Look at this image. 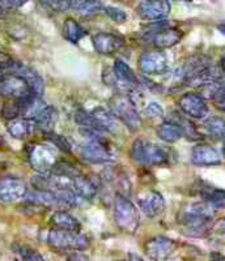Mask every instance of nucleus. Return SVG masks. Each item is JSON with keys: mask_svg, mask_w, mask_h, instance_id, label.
Returning a JSON list of instances; mask_svg holds the SVG:
<instances>
[{"mask_svg": "<svg viewBox=\"0 0 225 261\" xmlns=\"http://www.w3.org/2000/svg\"><path fill=\"white\" fill-rule=\"evenodd\" d=\"M216 213L208 202H194L185 205L178 214V222L189 237L203 238L210 232L212 218Z\"/></svg>", "mask_w": 225, "mask_h": 261, "instance_id": "1", "label": "nucleus"}, {"mask_svg": "<svg viewBox=\"0 0 225 261\" xmlns=\"http://www.w3.org/2000/svg\"><path fill=\"white\" fill-rule=\"evenodd\" d=\"M169 151L170 150L165 146L144 139H138L131 145V160L143 167L165 166L172 160V153Z\"/></svg>", "mask_w": 225, "mask_h": 261, "instance_id": "2", "label": "nucleus"}, {"mask_svg": "<svg viewBox=\"0 0 225 261\" xmlns=\"http://www.w3.org/2000/svg\"><path fill=\"white\" fill-rule=\"evenodd\" d=\"M112 212H114V220H116L117 226L122 231L127 234L137 232L140 223V216L137 206L132 204L127 196L121 195V193L114 196Z\"/></svg>", "mask_w": 225, "mask_h": 261, "instance_id": "3", "label": "nucleus"}, {"mask_svg": "<svg viewBox=\"0 0 225 261\" xmlns=\"http://www.w3.org/2000/svg\"><path fill=\"white\" fill-rule=\"evenodd\" d=\"M110 111L130 130H137L142 125V118L137 110L131 95L119 93L112 95L109 101Z\"/></svg>", "mask_w": 225, "mask_h": 261, "instance_id": "4", "label": "nucleus"}, {"mask_svg": "<svg viewBox=\"0 0 225 261\" xmlns=\"http://www.w3.org/2000/svg\"><path fill=\"white\" fill-rule=\"evenodd\" d=\"M48 243L51 248L58 251H84L89 248V239L80 232L65 231L60 228H53L48 234Z\"/></svg>", "mask_w": 225, "mask_h": 261, "instance_id": "5", "label": "nucleus"}, {"mask_svg": "<svg viewBox=\"0 0 225 261\" xmlns=\"http://www.w3.org/2000/svg\"><path fill=\"white\" fill-rule=\"evenodd\" d=\"M149 41L156 46L157 48H170L179 43L184 37V32L177 28H172L169 22L164 21H156L154 25L145 27Z\"/></svg>", "mask_w": 225, "mask_h": 261, "instance_id": "6", "label": "nucleus"}, {"mask_svg": "<svg viewBox=\"0 0 225 261\" xmlns=\"http://www.w3.org/2000/svg\"><path fill=\"white\" fill-rule=\"evenodd\" d=\"M79 154L81 160L92 165H104L111 163L116 160V154L107 143H105L102 137L98 139H88L86 144L80 146Z\"/></svg>", "mask_w": 225, "mask_h": 261, "instance_id": "7", "label": "nucleus"}, {"mask_svg": "<svg viewBox=\"0 0 225 261\" xmlns=\"http://www.w3.org/2000/svg\"><path fill=\"white\" fill-rule=\"evenodd\" d=\"M30 166L38 174H50L53 167L58 162V154L53 144H36L30 148L29 153Z\"/></svg>", "mask_w": 225, "mask_h": 261, "instance_id": "8", "label": "nucleus"}, {"mask_svg": "<svg viewBox=\"0 0 225 261\" xmlns=\"http://www.w3.org/2000/svg\"><path fill=\"white\" fill-rule=\"evenodd\" d=\"M27 196V184L22 179L13 175L0 178V201L12 204L22 200Z\"/></svg>", "mask_w": 225, "mask_h": 261, "instance_id": "9", "label": "nucleus"}, {"mask_svg": "<svg viewBox=\"0 0 225 261\" xmlns=\"http://www.w3.org/2000/svg\"><path fill=\"white\" fill-rule=\"evenodd\" d=\"M32 94L29 84L24 77L17 74H8L0 79V95L7 99H22Z\"/></svg>", "mask_w": 225, "mask_h": 261, "instance_id": "10", "label": "nucleus"}, {"mask_svg": "<svg viewBox=\"0 0 225 261\" xmlns=\"http://www.w3.org/2000/svg\"><path fill=\"white\" fill-rule=\"evenodd\" d=\"M175 248H177V243L170 238L163 237V235L151 238L144 244L145 255L153 261H166L173 255Z\"/></svg>", "mask_w": 225, "mask_h": 261, "instance_id": "11", "label": "nucleus"}, {"mask_svg": "<svg viewBox=\"0 0 225 261\" xmlns=\"http://www.w3.org/2000/svg\"><path fill=\"white\" fill-rule=\"evenodd\" d=\"M140 18L148 21H163L170 13V4L166 0H143L137 8Z\"/></svg>", "mask_w": 225, "mask_h": 261, "instance_id": "12", "label": "nucleus"}, {"mask_svg": "<svg viewBox=\"0 0 225 261\" xmlns=\"http://www.w3.org/2000/svg\"><path fill=\"white\" fill-rule=\"evenodd\" d=\"M139 69L145 74H163L168 69V58L164 51H148L140 55Z\"/></svg>", "mask_w": 225, "mask_h": 261, "instance_id": "13", "label": "nucleus"}, {"mask_svg": "<svg viewBox=\"0 0 225 261\" xmlns=\"http://www.w3.org/2000/svg\"><path fill=\"white\" fill-rule=\"evenodd\" d=\"M179 107L186 115L193 119H205L208 115L206 99L199 93L190 92L179 98Z\"/></svg>", "mask_w": 225, "mask_h": 261, "instance_id": "14", "label": "nucleus"}, {"mask_svg": "<svg viewBox=\"0 0 225 261\" xmlns=\"http://www.w3.org/2000/svg\"><path fill=\"white\" fill-rule=\"evenodd\" d=\"M140 211L148 218H157L165 211V199L157 191H148L138 199Z\"/></svg>", "mask_w": 225, "mask_h": 261, "instance_id": "15", "label": "nucleus"}, {"mask_svg": "<svg viewBox=\"0 0 225 261\" xmlns=\"http://www.w3.org/2000/svg\"><path fill=\"white\" fill-rule=\"evenodd\" d=\"M95 50L102 55H111L125 47V39L111 33H97L92 37Z\"/></svg>", "mask_w": 225, "mask_h": 261, "instance_id": "16", "label": "nucleus"}, {"mask_svg": "<svg viewBox=\"0 0 225 261\" xmlns=\"http://www.w3.org/2000/svg\"><path fill=\"white\" fill-rule=\"evenodd\" d=\"M72 190L76 192V195L84 200H93L97 196L98 188H100V179L96 176L77 175L71 179Z\"/></svg>", "mask_w": 225, "mask_h": 261, "instance_id": "17", "label": "nucleus"}, {"mask_svg": "<svg viewBox=\"0 0 225 261\" xmlns=\"http://www.w3.org/2000/svg\"><path fill=\"white\" fill-rule=\"evenodd\" d=\"M191 162L195 166H219L221 163V155L216 148L206 144H199L193 148Z\"/></svg>", "mask_w": 225, "mask_h": 261, "instance_id": "18", "label": "nucleus"}, {"mask_svg": "<svg viewBox=\"0 0 225 261\" xmlns=\"http://www.w3.org/2000/svg\"><path fill=\"white\" fill-rule=\"evenodd\" d=\"M13 74H17V76L24 77L27 80V83L29 84L30 90H32L33 94L37 95V97H42L44 90V83L41 76L34 69L28 68V67H25L24 64L20 63V65H18L17 69H16Z\"/></svg>", "mask_w": 225, "mask_h": 261, "instance_id": "19", "label": "nucleus"}, {"mask_svg": "<svg viewBox=\"0 0 225 261\" xmlns=\"http://www.w3.org/2000/svg\"><path fill=\"white\" fill-rule=\"evenodd\" d=\"M50 223L55 228H60V230H65V231L80 232L81 230L80 222L72 214L65 211H56L51 216Z\"/></svg>", "mask_w": 225, "mask_h": 261, "instance_id": "20", "label": "nucleus"}, {"mask_svg": "<svg viewBox=\"0 0 225 261\" xmlns=\"http://www.w3.org/2000/svg\"><path fill=\"white\" fill-rule=\"evenodd\" d=\"M36 127L37 125L34 120H30V119L25 118L11 120L8 123V125H7L9 135L17 140H24L27 137H29L34 132Z\"/></svg>", "mask_w": 225, "mask_h": 261, "instance_id": "21", "label": "nucleus"}, {"mask_svg": "<svg viewBox=\"0 0 225 261\" xmlns=\"http://www.w3.org/2000/svg\"><path fill=\"white\" fill-rule=\"evenodd\" d=\"M91 114L96 119L101 129L105 132H116L118 129V122L111 111H107L104 107H96L91 111Z\"/></svg>", "mask_w": 225, "mask_h": 261, "instance_id": "22", "label": "nucleus"}, {"mask_svg": "<svg viewBox=\"0 0 225 261\" xmlns=\"http://www.w3.org/2000/svg\"><path fill=\"white\" fill-rule=\"evenodd\" d=\"M157 136L163 140L164 143H175L178 140L184 136V129H182L179 125L177 124L173 120H169V122L161 123L156 129Z\"/></svg>", "mask_w": 225, "mask_h": 261, "instance_id": "23", "label": "nucleus"}, {"mask_svg": "<svg viewBox=\"0 0 225 261\" xmlns=\"http://www.w3.org/2000/svg\"><path fill=\"white\" fill-rule=\"evenodd\" d=\"M199 193L203 201L208 202L213 209L219 211V209L225 208V191L217 190L211 186H203L199 190Z\"/></svg>", "mask_w": 225, "mask_h": 261, "instance_id": "24", "label": "nucleus"}, {"mask_svg": "<svg viewBox=\"0 0 225 261\" xmlns=\"http://www.w3.org/2000/svg\"><path fill=\"white\" fill-rule=\"evenodd\" d=\"M86 34V32L84 30V28L81 27L76 20L74 18H67L63 24V36L71 43H77L81 38H84V36Z\"/></svg>", "mask_w": 225, "mask_h": 261, "instance_id": "25", "label": "nucleus"}, {"mask_svg": "<svg viewBox=\"0 0 225 261\" xmlns=\"http://www.w3.org/2000/svg\"><path fill=\"white\" fill-rule=\"evenodd\" d=\"M56 119H58V113H56L55 109L53 106H48L34 122H36L37 127L41 128L44 134H48V132H51L54 127H55Z\"/></svg>", "mask_w": 225, "mask_h": 261, "instance_id": "26", "label": "nucleus"}, {"mask_svg": "<svg viewBox=\"0 0 225 261\" xmlns=\"http://www.w3.org/2000/svg\"><path fill=\"white\" fill-rule=\"evenodd\" d=\"M206 130L208 135H211L215 139L225 140V120L220 116H211V118L206 119L205 123Z\"/></svg>", "mask_w": 225, "mask_h": 261, "instance_id": "27", "label": "nucleus"}, {"mask_svg": "<svg viewBox=\"0 0 225 261\" xmlns=\"http://www.w3.org/2000/svg\"><path fill=\"white\" fill-rule=\"evenodd\" d=\"M21 115L20 99H7L2 107V116L7 122L15 120Z\"/></svg>", "mask_w": 225, "mask_h": 261, "instance_id": "28", "label": "nucleus"}, {"mask_svg": "<svg viewBox=\"0 0 225 261\" xmlns=\"http://www.w3.org/2000/svg\"><path fill=\"white\" fill-rule=\"evenodd\" d=\"M46 139H48L49 143L53 144V145L55 146V148L59 149V150L64 151V153H70V151H71V143H70L69 139L63 136V135H58L55 134L54 130H51V132H48V134H46Z\"/></svg>", "mask_w": 225, "mask_h": 261, "instance_id": "29", "label": "nucleus"}, {"mask_svg": "<svg viewBox=\"0 0 225 261\" xmlns=\"http://www.w3.org/2000/svg\"><path fill=\"white\" fill-rule=\"evenodd\" d=\"M105 9L104 4L101 3L100 0H88L85 4H84L83 8L77 12L80 13L84 17H92V16L98 15L100 12H102Z\"/></svg>", "mask_w": 225, "mask_h": 261, "instance_id": "30", "label": "nucleus"}, {"mask_svg": "<svg viewBox=\"0 0 225 261\" xmlns=\"http://www.w3.org/2000/svg\"><path fill=\"white\" fill-rule=\"evenodd\" d=\"M104 12L110 20H112L114 22H118V24H122V22H126V21H127V13H126L123 9L118 8V7H105Z\"/></svg>", "mask_w": 225, "mask_h": 261, "instance_id": "31", "label": "nucleus"}, {"mask_svg": "<svg viewBox=\"0 0 225 261\" xmlns=\"http://www.w3.org/2000/svg\"><path fill=\"white\" fill-rule=\"evenodd\" d=\"M38 2L56 12H65L71 8V0H38Z\"/></svg>", "mask_w": 225, "mask_h": 261, "instance_id": "32", "label": "nucleus"}, {"mask_svg": "<svg viewBox=\"0 0 225 261\" xmlns=\"http://www.w3.org/2000/svg\"><path fill=\"white\" fill-rule=\"evenodd\" d=\"M17 252L20 253L21 258H22L24 261H44L43 257H42V255L38 252V251L30 248V247L28 246L20 247Z\"/></svg>", "mask_w": 225, "mask_h": 261, "instance_id": "33", "label": "nucleus"}, {"mask_svg": "<svg viewBox=\"0 0 225 261\" xmlns=\"http://www.w3.org/2000/svg\"><path fill=\"white\" fill-rule=\"evenodd\" d=\"M144 114L147 116H149V118H152V119L163 118L164 110H163V107H161L159 103H149L148 106L145 107Z\"/></svg>", "mask_w": 225, "mask_h": 261, "instance_id": "34", "label": "nucleus"}, {"mask_svg": "<svg viewBox=\"0 0 225 261\" xmlns=\"http://www.w3.org/2000/svg\"><path fill=\"white\" fill-rule=\"evenodd\" d=\"M212 99L215 106H216L219 110L225 113V86H221V88L213 94Z\"/></svg>", "mask_w": 225, "mask_h": 261, "instance_id": "35", "label": "nucleus"}, {"mask_svg": "<svg viewBox=\"0 0 225 261\" xmlns=\"http://www.w3.org/2000/svg\"><path fill=\"white\" fill-rule=\"evenodd\" d=\"M28 0H0V8L2 9H13L20 8L24 6Z\"/></svg>", "mask_w": 225, "mask_h": 261, "instance_id": "36", "label": "nucleus"}, {"mask_svg": "<svg viewBox=\"0 0 225 261\" xmlns=\"http://www.w3.org/2000/svg\"><path fill=\"white\" fill-rule=\"evenodd\" d=\"M67 261H91V258H89L88 255L81 252V251H74V252L69 253Z\"/></svg>", "mask_w": 225, "mask_h": 261, "instance_id": "37", "label": "nucleus"}, {"mask_svg": "<svg viewBox=\"0 0 225 261\" xmlns=\"http://www.w3.org/2000/svg\"><path fill=\"white\" fill-rule=\"evenodd\" d=\"M86 2L88 0H71V8H74L75 11H80Z\"/></svg>", "mask_w": 225, "mask_h": 261, "instance_id": "38", "label": "nucleus"}, {"mask_svg": "<svg viewBox=\"0 0 225 261\" xmlns=\"http://www.w3.org/2000/svg\"><path fill=\"white\" fill-rule=\"evenodd\" d=\"M215 228H216V231L220 232V234H225V220L220 221Z\"/></svg>", "mask_w": 225, "mask_h": 261, "instance_id": "39", "label": "nucleus"}, {"mask_svg": "<svg viewBox=\"0 0 225 261\" xmlns=\"http://www.w3.org/2000/svg\"><path fill=\"white\" fill-rule=\"evenodd\" d=\"M211 261H225V257L217 252L211 253Z\"/></svg>", "mask_w": 225, "mask_h": 261, "instance_id": "40", "label": "nucleus"}, {"mask_svg": "<svg viewBox=\"0 0 225 261\" xmlns=\"http://www.w3.org/2000/svg\"><path fill=\"white\" fill-rule=\"evenodd\" d=\"M128 261H144V260H143L140 256L135 255V253H130V255H128Z\"/></svg>", "mask_w": 225, "mask_h": 261, "instance_id": "41", "label": "nucleus"}, {"mask_svg": "<svg viewBox=\"0 0 225 261\" xmlns=\"http://www.w3.org/2000/svg\"><path fill=\"white\" fill-rule=\"evenodd\" d=\"M217 30L225 36V22H221V24L217 25Z\"/></svg>", "mask_w": 225, "mask_h": 261, "instance_id": "42", "label": "nucleus"}, {"mask_svg": "<svg viewBox=\"0 0 225 261\" xmlns=\"http://www.w3.org/2000/svg\"><path fill=\"white\" fill-rule=\"evenodd\" d=\"M166 2H184V3H190L193 0H166Z\"/></svg>", "mask_w": 225, "mask_h": 261, "instance_id": "43", "label": "nucleus"}, {"mask_svg": "<svg viewBox=\"0 0 225 261\" xmlns=\"http://www.w3.org/2000/svg\"><path fill=\"white\" fill-rule=\"evenodd\" d=\"M221 69H222V72L225 73V57L221 59Z\"/></svg>", "mask_w": 225, "mask_h": 261, "instance_id": "44", "label": "nucleus"}, {"mask_svg": "<svg viewBox=\"0 0 225 261\" xmlns=\"http://www.w3.org/2000/svg\"><path fill=\"white\" fill-rule=\"evenodd\" d=\"M222 153H224V155H225V144H224V146H222Z\"/></svg>", "mask_w": 225, "mask_h": 261, "instance_id": "45", "label": "nucleus"}]
</instances>
